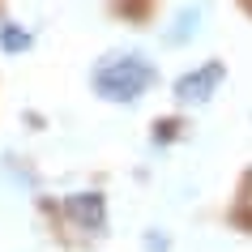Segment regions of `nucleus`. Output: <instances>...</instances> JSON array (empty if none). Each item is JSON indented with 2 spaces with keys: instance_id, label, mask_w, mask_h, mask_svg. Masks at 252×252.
Here are the masks:
<instances>
[{
  "instance_id": "obj_1",
  "label": "nucleus",
  "mask_w": 252,
  "mask_h": 252,
  "mask_svg": "<svg viewBox=\"0 0 252 252\" xmlns=\"http://www.w3.org/2000/svg\"><path fill=\"white\" fill-rule=\"evenodd\" d=\"M150 81H154V64H150L146 56H133V52H111L94 68V90L103 94V98H111V103L141 98L150 90Z\"/></svg>"
},
{
  "instance_id": "obj_2",
  "label": "nucleus",
  "mask_w": 252,
  "mask_h": 252,
  "mask_svg": "<svg viewBox=\"0 0 252 252\" xmlns=\"http://www.w3.org/2000/svg\"><path fill=\"white\" fill-rule=\"evenodd\" d=\"M218 81H222V64L214 60V64L192 68V73H184V77L175 81V98H180L184 107H197V103H205V98H214Z\"/></svg>"
},
{
  "instance_id": "obj_3",
  "label": "nucleus",
  "mask_w": 252,
  "mask_h": 252,
  "mask_svg": "<svg viewBox=\"0 0 252 252\" xmlns=\"http://www.w3.org/2000/svg\"><path fill=\"white\" fill-rule=\"evenodd\" d=\"M201 17H205V4H192V9H184V13L171 22V34H167V43H188L192 34H197V26H201Z\"/></svg>"
},
{
  "instance_id": "obj_4",
  "label": "nucleus",
  "mask_w": 252,
  "mask_h": 252,
  "mask_svg": "<svg viewBox=\"0 0 252 252\" xmlns=\"http://www.w3.org/2000/svg\"><path fill=\"white\" fill-rule=\"evenodd\" d=\"M68 210L77 214L86 226H94V222L103 226V197H94V192H86V197H73V205H68Z\"/></svg>"
},
{
  "instance_id": "obj_5",
  "label": "nucleus",
  "mask_w": 252,
  "mask_h": 252,
  "mask_svg": "<svg viewBox=\"0 0 252 252\" xmlns=\"http://www.w3.org/2000/svg\"><path fill=\"white\" fill-rule=\"evenodd\" d=\"M30 30H22V26H0V47L4 52H30Z\"/></svg>"
},
{
  "instance_id": "obj_6",
  "label": "nucleus",
  "mask_w": 252,
  "mask_h": 252,
  "mask_svg": "<svg viewBox=\"0 0 252 252\" xmlns=\"http://www.w3.org/2000/svg\"><path fill=\"white\" fill-rule=\"evenodd\" d=\"M239 214H244V222H252V175L244 180V192H239Z\"/></svg>"
},
{
  "instance_id": "obj_7",
  "label": "nucleus",
  "mask_w": 252,
  "mask_h": 252,
  "mask_svg": "<svg viewBox=\"0 0 252 252\" xmlns=\"http://www.w3.org/2000/svg\"><path fill=\"white\" fill-rule=\"evenodd\" d=\"M248 4H252V0H248Z\"/></svg>"
}]
</instances>
